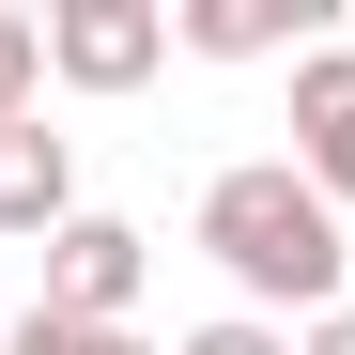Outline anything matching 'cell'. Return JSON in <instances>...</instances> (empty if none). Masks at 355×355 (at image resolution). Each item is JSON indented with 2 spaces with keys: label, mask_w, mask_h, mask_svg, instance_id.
Here are the masks:
<instances>
[{
  "label": "cell",
  "mask_w": 355,
  "mask_h": 355,
  "mask_svg": "<svg viewBox=\"0 0 355 355\" xmlns=\"http://www.w3.org/2000/svg\"><path fill=\"white\" fill-rule=\"evenodd\" d=\"M201 248H216V278L232 293H248V309H340V201L309 186V170H293V155H248V170H216V186H201Z\"/></svg>",
  "instance_id": "obj_1"
},
{
  "label": "cell",
  "mask_w": 355,
  "mask_h": 355,
  "mask_svg": "<svg viewBox=\"0 0 355 355\" xmlns=\"http://www.w3.org/2000/svg\"><path fill=\"white\" fill-rule=\"evenodd\" d=\"M0 139H16V124H0Z\"/></svg>",
  "instance_id": "obj_11"
},
{
  "label": "cell",
  "mask_w": 355,
  "mask_h": 355,
  "mask_svg": "<svg viewBox=\"0 0 355 355\" xmlns=\"http://www.w3.org/2000/svg\"><path fill=\"white\" fill-rule=\"evenodd\" d=\"M31 93H46V31L0 16V124H31Z\"/></svg>",
  "instance_id": "obj_8"
},
{
  "label": "cell",
  "mask_w": 355,
  "mask_h": 355,
  "mask_svg": "<svg viewBox=\"0 0 355 355\" xmlns=\"http://www.w3.org/2000/svg\"><path fill=\"white\" fill-rule=\"evenodd\" d=\"M139 278H155V248H139L124 216H62V232H46V293H31V309H62V324H124Z\"/></svg>",
  "instance_id": "obj_3"
},
{
  "label": "cell",
  "mask_w": 355,
  "mask_h": 355,
  "mask_svg": "<svg viewBox=\"0 0 355 355\" xmlns=\"http://www.w3.org/2000/svg\"><path fill=\"white\" fill-rule=\"evenodd\" d=\"M170 62V0H62L46 16V78L62 93H139Z\"/></svg>",
  "instance_id": "obj_2"
},
{
  "label": "cell",
  "mask_w": 355,
  "mask_h": 355,
  "mask_svg": "<svg viewBox=\"0 0 355 355\" xmlns=\"http://www.w3.org/2000/svg\"><path fill=\"white\" fill-rule=\"evenodd\" d=\"M293 170L355 216V46H293Z\"/></svg>",
  "instance_id": "obj_4"
},
{
  "label": "cell",
  "mask_w": 355,
  "mask_h": 355,
  "mask_svg": "<svg viewBox=\"0 0 355 355\" xmlns=\"http://www.w3.org/2000/svg\"><path fill=\"white\" fill-rule=\"evenodd\" d=\"M0 355H155L139 324H62V309H16L0 324Z\"/></svg>",
  "instance_id": "obj_7"
},
{
  "label": "cell",
  "mask_w": 355,
  "mask_h": 355,
  "mask_svg": "<svg viewBox=\"0 0 355 355\" xmlns=\"http://www.w3.org/2000/svg\"><path fill=\"white\" fill-rule=\"evenodd\" d=\"M170 355H293L263 309H216V324H186V340H170Z\"/></svg>",
  "instance_id": "obj_9"
},
{
  "label": "cell",
  "mask_w": 355,
  "mask_h": 355,
  "mask_svg": "<svg viewBox=\"0 0 355 355\" xmlns=\"http://www.w3.org/2000/svg\"><path fill=\"white\" fill-rule=\"evenodd\" d=\"M293 31H309V0H186V16H170V46H201V62H263Z\"/></svg>",
  "instance_id": "obj_6"
},
{
  "label": "cell",
  "mask_w": 355,
  "mask_h": 355,
  "mask_svg": "<svg viewBox=\"0 0 355 355\" xmlns=\"http://www.w3.org/2000/svg\"><path fill=\"white\" fill-rule=\"evenodd\" d=\"M78 216V155H62V124H16L0 139V248L16 232H62Z\"/></svg>",
  "instance_id": "obj_5"
},
{
  "label": "cell",
  "mask_w": 355,
  "mask_h": 355,
  "mask_svg": "<svg viewBox=\"0 0 355 355\" xmlns=\"http://www.w3.org/2000/svg\"><path fill=\"white\" fill-rule=\"evenodd\" d=\"M293 355H355V309H324V324H309V340H293Z\"/></svg>",
  "instance_id": "obj_10"
}]
</instances>
